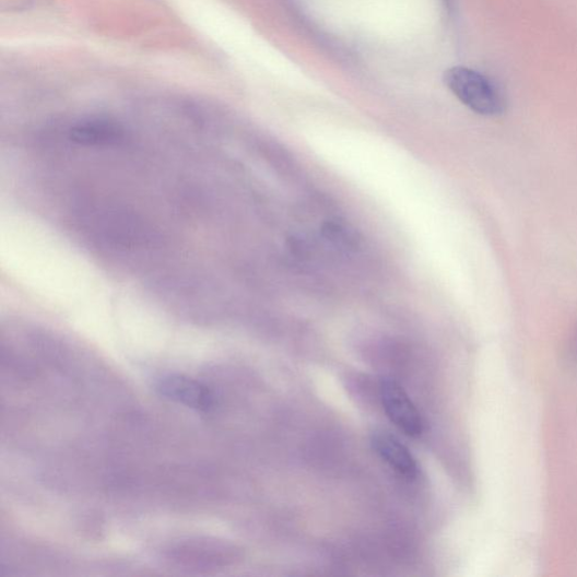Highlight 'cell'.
I'll list each match as a JSON object with an SVG mask.
<instances>
[{"instance_id": "6da1fadb", "label": "cell", "mask_w": 577, "mask_h": 577, "mask_svg": "<svg viewBox=\"0 0 577 577\" xmlns=\"http://www.w3.org/2000/svg\"><path fill=\"white\" fill-rule=\"evenodd\" d=\"M445 83L469 110L480 116L497 117L507 108L504 95L495 83L475 69L451 67L445 72Z\"/></svg>"}, {"instance_id": "7a4b0ae2", "label": "cell", "mask_w": 577, "mask_h": 577, "mask_svg": "<svg viewBox=\"0 0 577 577\" xmlns=\"http://www.w3.org/2000/svg\"><path fill=\"white\" fill-rule=\"evenodd\" d=\"M379 391L388 419L407 436L419 438L424 431V422L403 387L385 378L380 381Z\"/></svg>"}, {"instance_id": "5b68a950", "label": "cell", "mask_w": 577, "mask_h": 577, "mask_svg": "<svg viewBox=\"0 0 577 577\" xmlns=\"http://www.w3.org/2000/svg\"><path fill=\"white\" fill-rule=\"evenodd\" d=\"M372 445L376 454L388 463L395 472L407 479L419 474L416 459L399 438L386 431H376L372 436Z\"/></svg>"}, {"instance_id": "52a82bcc", "label": "cell", "mask_w": 577, "mask_h": 577, "mask_svg": "<svg viewBox=\"0 0 577 577\" xmlns=\"http://www.w3.org/2000/svg\"><path fill=\"white\" fill-rule=\"evenodd\" d=\"M576 346H577V334H576Z\"/></svg>"}, {"instance_id": "277c9868", "label": "cell", "mask_w": 577, "mask_h": 577, "mask_svg": "<svg viewBox=\"0 0 577 577\" xmlns=\"http://www.w3.org/2000/svg\"><path fill=\"white\" fill-rule=\"evenodd\" d=\"M228 549L208 539H191L174 545L168 551L169 560L175 563L193 568H212L227 564Z\"/></svg>"}, {"instance_id": "3957f363", "label": "cell", "mask_w": 577, "mask_h": 577, "mask_svg": "<svg viewBox=\"0 0 577 577\" xmlns=\"http://www.w3.org/2000/svg\"><path fill=\"white\" fill-rule=\"evenodd\" d=\"M156 389L165 399L199 412H210L215 407L212 390L187 376H164L156 382Z\"/></svg>"}, {"instance_id": "8992f818", "label": "cell", "mask_w": 577, "mask_h": 577, "mask_svg": "<svg viewBox=\"0 0 577 577\" xmlns=\"http://www.w3.org/2000/svg\"><path fill=\"white\" fill-rule=\"evenodd\" d=\"M69 138L83 148H114L125 138V130L113 122L90 120L71 128Z\"/></svg>"}]
</instances>
